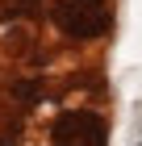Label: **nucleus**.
<instances>
[{
  "mask_svg": "<svg viewBox=\"0 0 142 146\" xmlns=\"http://www.w3.org/2000/svg\"><path fill=\"white\" fill-rule=\"evenodd\" d=\"M50 17L67 38H96L109 25V13L100 0H55Z\"/></svg>",
  "mask_w": 142,
  "mask_h": 146,
  "instance_id": "1",
  "label": "nucleus"
},
{
  "mask_svg": "<svg viewBox=\"0 0 142 146\" xmlns=\"http://www.w3.org/2000/svg\"><path fill=\"white\" fill-rule=\"evenodd\" d=\"M50 146H109L105 138V121L88 109H71L63 113L50 129Z\"/></svg>",
  "mask_w": 142,
  "mask_h": 146,
  "instance_id": "2",
  "label": "nucleus"
}]
</instances>
